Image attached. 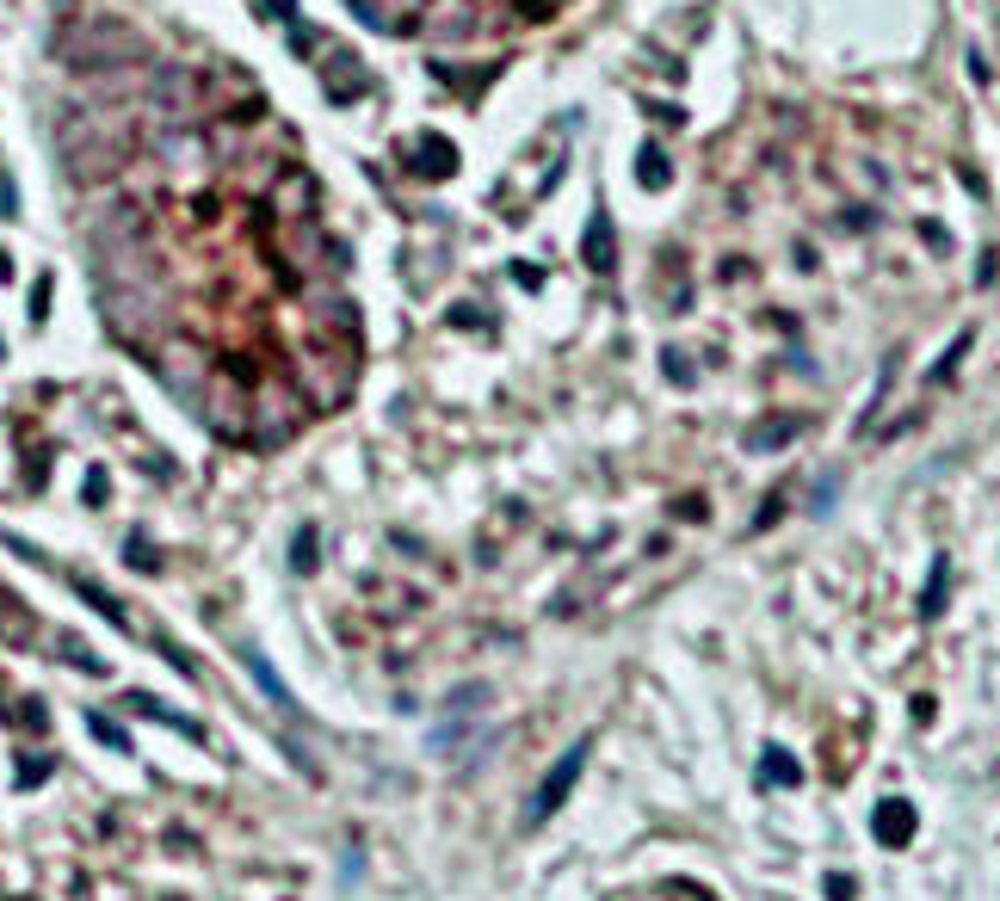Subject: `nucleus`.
Segmentation results:
<instances>
[{
  "mask_svg": "<svg viewBox=\"0 0 1000 901\" xmlns=\"http://www.w3.org/2000/svg\"><path fill=\"white\" fill-rule=\"evenodd\" d=\"M38 778H50V760H44V766H38V760H31V766L19 772V784H25V790H31V784H38Z\"/></svg>",
  "mask_w": 1000,
  "mask_h": 901,
  "instance_id": "dca6fc26",
  "label": "nucleus"
},
{
  "mask_svg": "<svg viewBox=\"0 0 1000 901\" xmlns=\"http://www.w3.org/2000/svg\"><path fill=\"white\" fill-rule=\"evenodd\" d=\"M50 315V278H38V291H31V321Z\"/></svg>",
  "mask_w": 1000,
  "mask_h": 901,
  "instance_id": "ddd939ff",
  "label": "nucleus"
},
{
  "mask_svg": "<svg viewBox=\"0 0 1000 901\" xmlns=\"http://www.w3.org/2000/svg\"><path fill=\"white\" fill-rule=\"evenodd\" d=\"M31 636H38V624H31V611L0 587V642H13V648H25Z\"/></svg>",
  "mask_w": 1000,
  "mask_h": 901,
  "instance_id": "7ed1b4c3",
  "label": "nucleus"
},
{
  "mask_svg": "<svg viewBox=\"0 0 1000 901\" xmlns=\"http://www.w3.org/2000/svg\"><path fill=\"white\" fill-rule=\"evenodd\" d=\"M766 778H772V784H797L803 772L791 766V753H778V747H772V753H766Z\"/></svg>",
  "mask_w": 1000,
  "mask_h": 901,
  "instance_id": "9d476101",
  "label": "nucleus"
},
{
  "mask_svg": "<svg viewBox=\"0 0 1000 901\" xmlns=\"http://www.w3.org/2000/svg\"><path fill=\"white\" fill-rule=\"evenodd\" d=\"M581 766H587V747H568V753H562V760L550 766V778L538 784V797H531V821H550V815L562 809V797H568V790H575Z\"/></svg>",
  "mask_w": 1000,
  "mask_h": 901,
  "instance_id": "f257e3e1",
  "label": "nucleus"
},
{
  "mask_svg": "<svg viewBox=\"0 0 1000 901\" xmlns=\"http://www.w3.org/2000/svg\"><path fill=\"white\" fill-rule=\"evenodd\" d=\"M130 562H136V568H155V550H149V544H142V537H136V544H130Z\"/></svg>",
  "mask_w": 1000,
  "mask_h": 901,
  "instance_id": "2eb2a0df",
  "label": "nucleus"
},
{
  "mask_svg": "<svg viewBox=\"0 0 1000 901\" xmlns=\"http://www.w3.org/2000/svg\"><path fill=\"white\" fill-rule=\"evenodd\" d=\"M87 729H93V741H105V747H118V753L130 747V741H124V729H118V723H105V716H87Z\"/></svg>",
  "mask_w": 1000,
  "mask_h": 901,
  "instance_id": "9b49d317",
  "label": "nucleus"
},
{
  "mask_svg": "<svg viewBox=\"0 0 1000 901\" xmlns=\"http://www.w3.org/2000/svg\"><path fill=\"white\" fill-rule=\"evenodd\" d=\"M636 173H642V186H649V192L667 186V155H661V142H642V149H636Z\"/></svg>",
  "mask_w": 1000,
  "mask_h": 901,
  "instance_id": "39448f33",
  "label": "nucleus"
},
{
  "mask_svg": "<svg viewBox=\"0 0 1000 901\" xmlns=\"http://www.w3.org/2000/svg\"><path fill=\"white\" fill-rule=\"evenodd\" d=\"M75 593H81V599H87V605H99V611H105V618H112V624H118V630H130V618H124V605H118V599H112V593H99V587H93V581H75Z\"/></svg>",
  "mask_w": 1000,
  "mask_h": 901,
  "instance_id": "6e6552de",
  "label": "nucleus"
},
{
  "mask_svg": "<svg viewBox=\"0 0 1000 901\" xmlns=\"http://www.w3.org/2000/svg\"><path fill=\"white\" fill-rule=\"evenodd\" d=\"M291 568H297V574H309V568H315V525H303V531H297V544H291Z\"/></svg>",
  "mask_w": 1000,
  "mask_h": 901,
  "instance_id": "1a4fd4ad",
  "label": "nucleus"
},
{
  "mask_svg": "<svg viewBox=\"0 0 1000 901\" xmlns=\"http://www.w3.org/2000/svg\"><path fill=\"white\" fill-rule=\"evenodd\" d=\"M945 605V562L933 568V587H926V611H939Z\"/></svg>",
  "mask_w": 1000,
  "mask_h": 901,
  "instance_id": "4468645a",
  "label": "nucleus"
},
{
  "mask_svg": "<svg viewBox=\"0 0 1000 901\" xmlns=\"http://www.w3.org/2000/svg\"><path fill=\"white\" fill-rule=\"evenodd\" d=\"M247 667H254V679H260V686H266V692H272L278 704H284V686H278V679H272V667H266L260 655H247Z\"/></svg>",
  "mask_w": 1000,
  "mask_h": 901,
  "instance_id": "f8f14e48",
  "label": "nucleus"
},
{
  "mask_svg": "<svg viewBox=\"0 0 1000 901\" xmlns=\"http://www.w3.org/2000/svg\"><path fill=\"white\" fill-rule=\"evenodd\" d=\"M581 260H587L593 272H612V266H618V247H612V216H605V210H593L587 241H581Z\"/></svg>",
  "mask_w": 1000,
  "mask_h": 901,
  "instance_id": "f03ea898",
  "label": "nucleus"
},
{
  "mask_svg": "<svg viewBox=\"0 0 1000 901\" xmlns=\"http://www.w3.org/2000/svg\"><path fill=\"white\" fill-rule=\"evenodd\" d=\"M877 840H883V846H908V840H914V809H908L902 797L877 809Z\"/></svg>",
  "mask_w": 1000,
  "mask_h": 901,
  "instance_id": "20e7f679",
  "label": "nucleus"
},
{
  "mask_svg": "<svg viewBox=\"0 0 1000 901\" xmlns=\"http://www.w3.org/2000/svg\"><path fill=\"white\" fill-rule=\"evenodd\" d=\"M130 710L136 716H155V723H167V729H180V735H198V723H186V716H173L161 698H142V692H130Z\"/></svg>",
  "mask_w": 1000,
  "mask_h": 901,
  "instance_id": "423d86ee",
  "label": "nucleus"
},
{
  "mask_svg": "<svg viewBox=\"0 0 1000 901\" xmlns=\"http://www.w3.org/2000/svg\"><path fill=\"white\" fill-rule=\"evenodd\" d=\"M0 278H13V260H7V254H0Z\"/></svg>",
  "mask_w": 1000,
  "mask_h": 901,
  "instance_id": "f3484780",
  "label": "nucleus"
},
{
  "mask_svg": "<svg viewBox=\"0 0 1000 901\" xmlns=\"http://www.w3.org/2000/svg\"><path fill=\"white\" fill-rule=\"evenodd\" d=\"M420 173H426V179L457 173V149H451V142H426V149H420Z\"/></svg>",
  "mask_w": 1000,
  "mask_h": 901,
  "instance_id": "0eeeda50",
  "label": "nucleus"
}]
</instances>
